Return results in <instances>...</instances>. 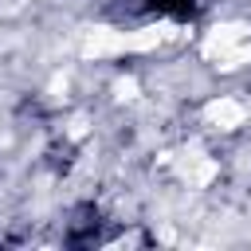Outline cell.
I'll list each match as a JSON object with an SVG mask.
<instances>
[{
    "label": "cell",
    "instance_id": "cell-1",
    "mask_svg": "<svg viewBox=\"0 0 251 251\" xmlns=\"http://www.w3.org/2000/svg\"><path fill=\"white\" fill-rule=\"evenodd\" d=\"M129 51V35L114 31V27H90L82 39V55L86 59H102V55H122Z\"/></svg>",
    "mask_w": 251,
    "mask_h": 251
},
{
    "label": "cell",
    "instance_id": "cell-2",
    "mask_svg": "<svg viewBox=\"0 0 251 251\" xmlns=\"http://www.w3.org/2000/svg\"><path fill=\"white\" fill-rule=\"evenodd\" d=\"M251 35V27L247 24H216L208 35H204V43H200V51L208 55V59H220L224 51H231V47H239L243 39Z\"/></svg>",
    "mask_w": 251,
    "mask_h": 251
},
{
    "label": "cell",
    "instance_id": "cell-3",
    "mask_svg": "<svg viewBox=\"0 0 251 251\" xmlns=\"http://www.w3.org/2000/svg\"><path fill=\"white\" fill-rule=\"evenodd\" d=\"M243 118H247V110L235 98H216V102L204 106V122L216 126V129H235V126H243Z\"/></svg>",
    "mask_w": 251,
    "mask_h": 251
},
{
    "label": "cell",
    "instance_id": "cell-4",
    "mask_svg": "<svg viewBox=\"0 0 251 251\" xmlns=\"http://www.w3.org/2000/svg\"><path fill=\"white\" fill-rule=\"evenodd\" d=\"M180 173H184V180H188V184H192V188H204V184H208V180H212V176H216V161H212V157H204V153H196V149H192V153H188V161H184V169H180Z\"/></svg>",
    "mask_w": 251,
    "mask_h": 251
},
{
    "label": "cell",
    "instance_id": "cell-5",
    "mask_svg": "<svg viewBox=\"0 0 251 251\" xmlns=\"http://www.w3.org/2000/svg\"><path fill=\"white\" fill-rule=\"evenodd\" d=\"M247 59H251V47H231V51H224V55H220V63H216V67H220V71H235V67H239V63H247Z\"/></svg>",
    "mask_w": 251,
    "mask_h": 251
},
{
    "label": "cell",
    "instance_id": "cell-6",
    "mask_svg": "<svg viewBox=\"0 0 251 251\" xmlns=\"http://www.w3.org/2000/svg\"><path fill=\"white\" fill-rule=\"evenodd\" d=\"M114 98H118V102L137 98V78H118V82H114Z\"/></svg>",
    "mask_w": 251,
    "mask_h": 251
},
{
    "label": "cell",
    "instance_id": "cell-7",
    "mask_svg": "<svg viewBox=\"0 0 251 251\" xmlns=\"http://www.w3.org/2000/svg\"><path fill=\"white\" fill-rule=\"evenodd\" d=\"M86 129H90V122H86V114H75V118L67 122V133H71V137H86Z\"/></svg>",
    "mask_w": 251,
    "mask_h": 251
}]
</instances>
